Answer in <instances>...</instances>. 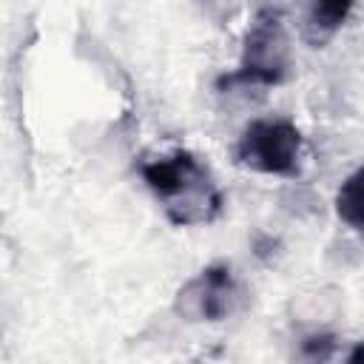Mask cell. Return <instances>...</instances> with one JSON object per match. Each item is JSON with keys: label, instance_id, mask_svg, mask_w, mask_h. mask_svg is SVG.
<instances>
[{"label": "cell", "instance_id": "obj_1", "mask_svg": "<svg viewBox=\"0 0 364 364\" xmlns=\"http://www.w3.org/2000/svg\"><path fill=\"white\" fill-rule=\"evenodd\" d=\"M299 142V131L287 119H256L239 142V156L262 173H293Z\"/></svg>", "mask_w": 364, "mask_h": 364}, {"label": "cell", "instance_id": "obj_2", "mask_svg": "<svg viewBox=\"0 0 364 364\" xmlns=\"http://www.w3.org/2000/svg\"><path fill=\"white\" fill-rule=\"evenodd\" d=\"M290 63V43L284 34L282 20L262 17L253 23L245 46V71L242 77L250 82H276L287 71Z\"/></svg>", "mask_w": 364, "mask_h": 364}, {"label": "cell", "instance_id": "obj_3", "mask_svg": "<svg viewBox=\"0 0 364 364\" xmlns=\"http://www.w3.org/2000/svg\"><path fill=\"white\" fill-rule=\"evenodd\" d=\"M236 284L228 276V270H208L196 282H191L182 293L185 313H196L205 318H222L225 313L233 310L236 301Z\"/></svg>", "mask_w": 364, "mask_h": 364}, {"label": "cell", "instance_id": "obj_4", "mask_svg": "<svg viewBox=\"0 0 364 364\" xmlns=\"http://www.w3.org/2000/svg\"><path fill=\"white\" fill-rule=\"evenodd\" d=\"M338 216L350 225L364 230V168H358L353 176H347V182L338 191Z\"/></svg>", "mask_w": 364, "mask_h": 364}, {"label": "cell", "instance_id": "obj_5", "mask_svg": "<svg viewBox=\"0 0 364 364\" xmlns=\"http://www.w3.org/2000/svg\"><path fill=\"white\" fill-rule=\"evenodd\" d=\"M347 364H364V344L353 350V355H350V361H347Z\"/></svg>", "mask_w": 364, "mask_h": 364}]
</instances>
